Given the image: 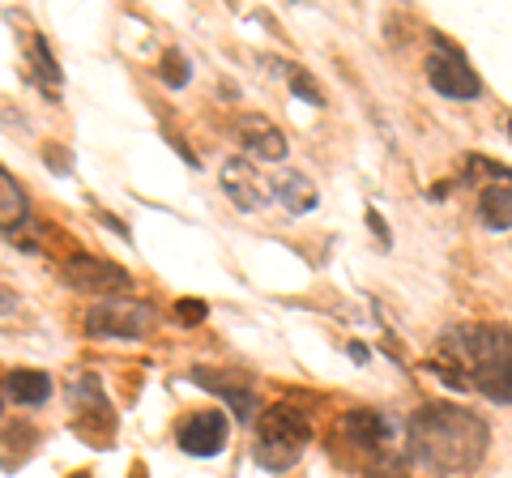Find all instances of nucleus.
<instances>
[{"label":"nucleus","mask_w":512,"mask_h":478,"mask_svg":"<svg viewBox=\"0 0 512 478\" xmlns=\"http://www.w3.org/2000/svg\"><path fill=\"white\" fill-rule=\"evenodd\" d=\"M235 137L248 154L265 158V163H282L286 158V133L269 116H261V111H244V116L235 120Z\"/></svg>","instance_id":"nucleus-10"},{"label":"nucleus","mask_w":512,"mask_h":478,"mask_svg":"<svg viewBox=\"0 0 512 478\" xmlns=\"http://www.w3.org/2000/svg\"><path fill=\"white\" fill-rule=\"evenodd\" d=\"M227 436H231V423L222 410H197L175 427V444H180L188 457H218L227 449Z\"/></svg>","instance_id":"nucleus-9"},{"label":"nucleus","mask_w":512,"mask_h":478,"mask_svg":"<svg viewBox=\"0 0 512 478\" xmlns=\"http://www.w3.org/2000/svg\"><path fill=\"white\" fill-rule=\"evenodd\" d=\"M0 406H5V385H0Z\"/></svg>","instance_id":"nucleus-22"},{"label":"nucleus","mask_w":512,"mask_h":478,"mask_svg":"<svg viewBox=\"0 0 512 478\" xmlns=\"http://www.w3.org/2000/svg\"><path fill=\"white\" fill-rule=\"evenodd\" d=\"M367 222H372V231H376V235L384 239V244H389V231H384V222H380V214H376V210H372V214H367Z\"/></svg>","instance_id":"nucleus-21"},{"label":"nucleus","mask_w":512,"mask_h":478,"mask_svg":"<svg viewBox=\"0 0 512 478\" xmlns=\"http://www.w3.org/2000/svg\"><path fill=\"white\" fill-rule=\"evenodd\" d=\"M30 222V197L26 188L13 180V175L0 167V231L5 235H18V227Z\"/></svg>","instance_id":"nucleus-13"},{"label":"nucleus","mask_w":512,"mask_h":478,"mask_svg":"<svg viewBox=\"0 0 512 478\" xmlns=\"http://www.w3.org/2000/svg\"><path fill=\"white\" fill-rule=\"evenodd\" d=\"M274 201H282L286 214H312L316 210V184L303 171H282L274 175Z\"/></svg>","instance_id":"nucleus-12"},{"label":"nucleus","mask_w":512,"mask_h":478,"mask_svg":"<svg viewBox=\"0 0 512 478\" xmlns=\"http://www.w3.org/2000/svg\"><path fill=\"white\" fill-rule=\"evenodd\" d=\"M0 385H5L9 402H18V406H43L52 397V376L39 368H13Z\"/></svg>","instance_id":"nucleus-11"},{"label":"nucleus","mask_w":512,"mask_h":478,"mask_svg":"<svg viewBox=\"0 0 512 478\" xmlns=\"http://www.w3.org/2000/svg\"><path fill=\"white\" fill-rule=\"evenodd\" d=\"M86 333L90 338H120V342H141L150 338L154 325H158V312L146 304V299H133V295H116V299H103L86 312Z\"/></svg>","instance_id":"nucleus-5"},{"label":"nucleus","mask_w":512,"mask_h":478,"mask_svg":"<svg viewBox=\"0 0 512 478\" xmlns=\"http://www.w3.org/2000/svg\"><path fill=\"white\" fill-rule=\"evenodd\" d=\"M218 184L227 193V201L244 214H261L274 201V180L256 171V163H248V158H227L218 171Z\"/></svg>","instance_id":"nucleus-7"},{"label":"nucleus","mask_w":512,"mask_h":478,"mask_svg":"<svg viewBox=\"0 0 512 478\" xmlns=\"http://www.w3.org/2000/svg\"><path fill=\"white\" fill-rule=\"evenodd\" d=\"M291 94H295V99H303L308 107H325V94H320V90L312 86L308 69H291Z\"/></svg>","instance_id":"nucleus-18"},{"label":"nucleus","mask_w":512,"mask_h":478,"mask_svg":"<svg viewBox=\"0 0 512 478\" xmlns=\"http://www.w3.org/2000/svg\"><path fill=\"white\" fill-rule=\"evenodd\" d=\"M431 372L453 389H478L495 406H512V329L453 325L440 333Z\"/></svg>","instance_id":"nucleus-1"},{"label":"nucleus","mask_w":512,"mask_h":478,"mask_svg":"<svg viewBox=\"0 0 512 478\" xmlns=\"http://www.w3.org/2000/svg\"><path fill=\"white\" fill-rule=\"evenodd\" d=\"M192 380H197L201 389H214V393H222V397H227V402H231V410L239 414V419H252V414H256V402H252V393H248V389L218 385V376H214V372H205V368H197V372H192Z\"/></svg>","instance_id":"nucleus-15"},{"label":"nucleus","mask_w":512,"mask_h":478,"mask_svg":"<svg viewBox=\"0 0 512 478\" xmlns=\"http://www.w3.org/2000/svg\"><path fill=\"white\" fill-rule=\"evenodd\" d=\"M427 82H431V90H440L444 99H478V94H483V82H478V73L470 69V60L444 35H431Z\"/></svg>","instance_id":"nucleus-6"},{"label":"nucleus","mask_w":512,"mask_h":478,"mask_svg":"<svg viewBox=\"0 0 512 478\" xmlns=\"http://www.w3.org/2000/svg\"><path fill=\"white\" fill-rule=\"evenodd\" d=\"M508 137H512V120H508Z\"/></svg>","instance_id":"nucleus-23"},{"label":"nucleus","mask_w":512,"mask_h":478,"mask_svg":"<svg viewBox=\"0 0 512 478\" xmlns=\"http://www.w3.org/2000/svg\"><path fill=\"white\" fill-rule=\"evenodd\" d=\"M26 60H30V69H35V77L47 86V90H56L60 86V65H56V56L47 52V43L39 35H30L26 39Z\"/></svg>","instance_id":"nucleus-16"},{"label":"nucleus","mask_w":512,"mask_h":478,"mask_svg":"<svg viewBox=\"0 0 512 478\" xmlns=\"http://www.w3.org/2000/svg\"><path fill=\"white\" fill-rule=\"evenodd\" d=\"M312 444V423L308 414H303L299 406H269L261 419H256V440H252V461L261 470H291L295 461L303 457V449Z\"/></svg>","instance_id":"nucleus-3"},{"label":"nucleus","mask_w":512,"mask_h":478,"mask_svg":"<svg viewBox=\"0 0 512 478\" xmlns=\"http://www.w3.org/2000/svg\"><path fill=\"white\" fill-rule=\"evenodd\" d=\"M478 218H483V227H491V231L512 227V180L483 188V197H478Z\"/></svg>","instance_id":"nucleus-14"},{"label":"nucleus","mask_w":512,"mask_h":478,"mask_svg":"<svg viewBox=\"0 0 512 478\" xmlns=\"http://www.w3.org/2000/svg\"><path fill=\"white\" fill-rule=\"evenodd\" d=\"M158 82H163L167 90H184L192 82V65L188 56L180 52V47H167L163 60H158Z\"/></svg>","instance_id":"nucleus-17"},{"label":"nucleus","mask_w":512,"mask_h":478,"mask_svg":"<svg viewBox=\"0 0 512 478\" xmlns=\"http://www.w3.org/2000/svg\"><path fill=\"white\" fill-rule=\"evenodd\" d=\"M410 449L436 474H470L491 449V427L453 402H427L406 423Z\"/></svg>","instance_id":"nucleus-2"},{"label":"nucleus","mask_w":512,"mask_h":478,"mask_svg":"<svg viewBox=\"0 0 512 478\" xmlns=\"http://www.w3.org/2000/svg\"><path fill=\"white\" fill-rule=\"evenodd\" d=\"M64 282L73 286V291H86V295H107L116 299L124 295L133 278H128V269H120L116 261H103V257H69L60 265Z\"/></svg>","instance_id":"nucleus-8"},{"label":"nucleus","mask_w":512,"mask_h":478,"mask_svg":"<svg viewBox=\"0 0 512 478\" xmlns=\"http://www.w3.org/2000/svg\"><path fill=\"white\" fill-rule=\"evenodd\" d=\"M9 312H18V299H13L9 291H0V316H9Z\"/></svg>","instance_id":"nucleus-20"},{"label":"nucleus","mask_w":512,"mask_h":478,"mask_svg":"<svg viewBox=\"0 0 512 478\" xmlns=\"http://www.w3.org/2000/svg\"><path fill=\"white\" fill-rule=\"evenodd\" d=\"M175 321H180V325H201L205 321V316H210V304H205V299H175Z\"/></svg>","instance_id":"nucleus-19"},{"label":"nucleus","mask_w":512,"mask_h":478,"mask_svg":"<svg viewBox=\"0 0 512 478\" xmlns=\"http://www.w3.org/2000/svg\"><path fill=\"white\" fill-rule=\"evenodd\" d=\"M342 436L355 444V449H363V470L367 474H376V461H384V466H402V427H397L389 414H380V410H350L342 414Z\"/></svg>","instance_id":"nucleus-4"}]
</instances>
